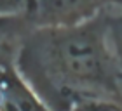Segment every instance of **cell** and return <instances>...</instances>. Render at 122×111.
I'll use <instances>...</instances> for the list:
<instances>
[{
	"label": "cell",
	"instance_id": "6da1fadb",
	"mask_svg": "<svg viewBox=\"0 0 122 111\" xmlns=\"http://www.w3.org/2000/svg\"><path fill=\"white\" fill-rule=\"evenodd\" d=\"M108 42V12L70 26H33L14 64L52 111L91 101L122 104V69Z\"/></svg>",
	"mask_w": 122,
	"mask_h": 111
},
{
	"label": "cell",
	"instance_id": "8992f818",
	"mask_svg": "<svg viewBox=\"0 0 122 111\" xmlns=\"http://www.w3.org/2000/svg\"><path fill=\"white\" fill-rule=\"evenodd\" d=\"M25 0H2V14L9 12H18L23 7Z\"/></svg>",
	"mask_w": 122,
	"mask_h": 111
},
{
	"label": "cell",
	"instance_id": "5b68a950",
	"mask_svg": "<svg viewBox=\"0 0 122 111\" xmlns=\"http://www.w3.org/2000/svg\"><path fill=\"white\" fill-rule=\"evenodd\" d=\"M73 111H122V104L108 101H91L79 104Z\"/></svg>",
	"mask_w": 122,
	"mask_h": 111
},
{
	"label": "cell",
	"instance_id": "7a4b0ae2",
	"mask_svg": "<svg viewBox=\"0 0 122 111\" xmlns=\"http://www.w3.org/2000/svg\"><path fill=\"white\" fill-rule=\"evenodd\" d=\"M122 0H25L21 12L31 26H70L108 12Z\"/></svg>",
	"mask_w": 122,
	"mask_h": 111
},
{
	"label": "cell",
	"instance_id": "3957f363",
	"mask_svg": "<svg viewBox=\"0 0 122 111\" xmlns=\"http://www.w3.org/2000/svg\"><path fill=\"white\" fill-rule=\"evenodd\" d=\"M0 68H2L0 111H52L23 80L14 61L0 57Z\"/></svg>",
	"mask_w": 122,
	"mask_h": 111
},
{
	"label": "cell",
	"instance_id": "277c9868",
	"mask_svg": "<svg viewBox=\"0 0 122 111\" xmlns=\"http://www.w3.org/2000/svg\"><path fill=\"white\" fill-rule=\"evenodd\" d=\"M108 40L112 43L120 69H122V14L110 16L108 14Z\"/></svg>",
	"mask_w": 122,
	"mask_h": 111
}]
</instances>
